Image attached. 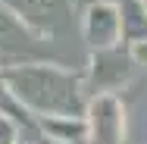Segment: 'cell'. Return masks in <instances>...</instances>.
<instances>
[{"label": "cell", "instance_id": "cell-1", "mask_svg": "<svg viewBox=\"0 0 147 144\" xmlns=\"http://www.w3.org/2000/svg\"><path fill=\"white\" fill-rule=\"evenodd\" d=\"M3 82L9 88L13 100L19 103L28 119H47V116H85L88 110V88L85 75L63 69L57 63H22L0 69Z\"/></svg>", "mask_w": 147, "mask_h": 144}, {"label": "cell", "instance_id": "cell-2", "mask_svg": "<svg viewBox=\"0 0 147 144\" xmlns=\"http://www.w3.org/2000/svg\"><path fill=\"white\" fill-rule=\"evenodd\" d=\"M47 57V38L31 31L13 9L0 6V69L41 63Z\"/></svg>", "mask_w": 147, "mask_h": 144}, {"label": "cell", "instance_id": "cell-3", "mask_svg": "<svg viewBox=\"0 0 147 144\" xmlns=\"http://www.w3.org/2000/svg\"><path fill=\"white\" fill-rule=\"evenodd\" d=\"M135 72V57L128 47H110V50H94L88 59V72H85V88L91 97L97 94H113L125 85Z\"/></svg>", "mask_w": 147, "mask_h": 144}, {"label": "cell", "instance_id": "cell-4", "mask_svg": "<svg viewBox=\"0 0 147 144\" xmlns=\"http://www.w3.org/2000/svg\"><path fill=\"white\" fill-rule=\"evenodd\" d=\"M41 38H59L72 19V0H0Z\"/></svg>", "mask_w": 147, "mask_h": 144}, {"label": "cell", "instance_id": "cell-5", "mask_svg": "<svg viewBox=\"0 0 147 144\" xmlns=\"http://www.w3.org/2000/svg\"><path fill=\"white\" fill-rule=\"evenodd\" d=\"M88 144H125V107L116 94H97L85 110Z\"/></svg>", "mask_w": 147, "mask_h": 144}, {"label": "cell", "instance_id": "cell-6", "mask_svg": "<svg viewBox=\"0 0 147 144\" xmlns=\"http://www.w3.org/2000/svg\"><path fill=\"white\" fill-rule=\"evenodd\" d=\"M82 34L85 44L94 50H110L122 44V25H119V3L94 0L82 16Z\"/></svg>", "mask_w": 147, "mask_h": 144}, {"label": "cell", "instance_id": "cell-7", "mask_svg": "<svg viewBox=\"0 0 147 144\" xmlns=\"http://www.w3.org/2000/svg\"><path fill=\"white\" fill-rule=\"evenodd\" d=\"M38 135L53 138L59 144H88V122L85 116H47L34 119Z\"/></svg>", "mask_w": 147, "mask_h": 144}, {"label": "cell", "instance_id": "cell-8", "mask_svg": "<svg viewBox=\"0 0 147 144\" xmlns=\"http://www.w3.org/2000/svg\"><path fill=\"white\" fill-rule=\"evenodd\" d=\"M119 25H122V47L147 44V6L144 0H119Z\"/></svg>", "mask_w": 147, "mask_h": 144}, {"label": "cell", "instance_id": "cell-9", "mask_svg": "<svg viewBox=\"0 0 147 144\" xmlns=\"http://www.w3.org/2000/svg\"><path fill=\"white\" fill-rule=\"evenodd\" d=\"M22 141V125L13 113H0V144H19Z\"/></svg>", "mask_w": 147, "mask_h": 144}, {"label": "cell", "instance_id": "cell-10", "mask_svg": "<svg viewBox=\"0 0 147 144\" xmlns=\"http://www.w3.org/2000/svg\"><path fill=\"white\" fill-rule=\"evenodd\" d=\"M0 113H19V103L13 100V94H9V88H6V82H3V72H0Z\"/></svg>", "mask_w": 147, "mask_h": 144}, {"label": "cell", "instance_id": "cell-11", "mask_svg": "<svg viewBox=\"0 0 147 144\" xmlns=\"http://www.w3.org/2000/svg\"><path fill=\"white\" fill-rule=\"evenodd\" d=\"M131 57L138 66H147V44H138V47H131Z\"/></svg>", "mask_w": 147, "mask_h": 144}, {"label": "cell", "instance_id": "cell-12", "mask_svg": "<svg viewBox=\"0 0 147 144\" xmlns=\"http://www.w3.org/2000/svg\"><path fill=\"white\" fill-rule=\"evenodd\" d=\"M34 144H59V141H53V138H44V135H38V138H34Z\"/></svg>", "mask_w": 147, "mask_h": 144}, {"label": "cell", "instance_id": "cell-13", "mask_svg": "<svg viewBox=\"0 0 147 144\" xmlns=\"http://www.w3.org/2000/svg\"><path fill=\"white\" fill-rule=\"evenodd\" d=\"M19 144H34V141H25V138H22V141H19Z\"/></svg>", "mask_w": 147, "mask_h": 144}, {"label": "cell", "instance_id": "cell-14", "mask_svg": "<svg viewBox=\"0 0 147 144\" xmlns=\"http://www.w3.org/2000/svg\"><path fill=\"white\" fill-rule=\"evenodd\" d=\"M144 6H147V0H144Z\"/></svg>", "mask_w": 147, "mask_h": 144}]
</instances>
